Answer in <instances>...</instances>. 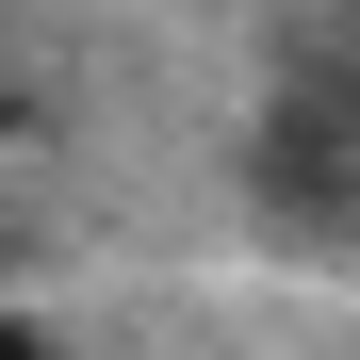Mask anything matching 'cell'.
<instances>
[{
	"instance_id": "cell-1",
	"label": "cell",
	"mask_w": 360,
	"mask_h": 360,
	"mask_svg": "<svg viewBox=\"0 0 360 360\" xmlns=\"http://www.w3.org/2000/svg\"><path fill=\"white\" fill-rule=\"evenodd\" d=\"M0 360H49V344H33V328H0Z\"/></svg>"
}]
</instances>
